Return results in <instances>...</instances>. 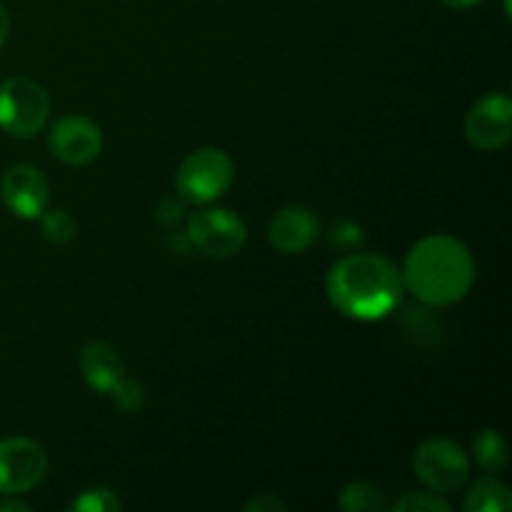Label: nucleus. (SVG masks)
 Wrapping results in <instances>:
<instances>
[{
    "label": "nucleus",
    "mask_w": 512,
    "mask_h": 512,
    "mask_svg": "<svg viewBox=\"0 0 512 512\" xmlns=\"http://www.w3.org/2000/svg\"><path fill=\"white\" fill-rule=\"evenodd\" d=\"M325 293L330 305L345 318L373 323L398 308L405 283L393 260L378 253H353L328 270Z\"/></svg>",
    "instance_id": "obj_1"
},
{
    "label": "nucleus",
    "mask_w": 512,
    "mask_h": 512,
    "mask_svg": "<svg viewBox=\"0 0 512 512\" xmlns=\"http://www.w3.org/2000/svg\"><path fill=\"white\" fill-rule=\"evenodd\" d=\"M405 290L430 308L460 303L475 283V258L453 235H428L410 248L403 265Z\"/></svg>",
    "instance_id": "obj_2"
},
{
    "label": "nucleus",
    "mask_w": 512,
    "mask_h": 512,
    "mask_svg": "<svg viewBox=\"0 0 512 512\" xmlns=\"http://www.w3.org/2000/svg\"><path fill=\"white\" fill-rule=\"evenodd\" d=\"M235 180V165L220 148L193 150L175 173V190L185 203L208 205L223 198Z\"/></svg>",
    "instance_id": "obj_3"
},
{
    "label": "nucleus",
    "mask_w": 512,
    "mask_h": 512,
    "mask_svg": "<svg viewBox=\"0 0 512 512\" xmlns=\"http://www.w3.org/2000/svg\"><path fill=\"white\" fill-rule=\"evenodd\" d=\"M50 118V98L43 85L30 78L0 83V130L13 138H33Z\"/></svg>",
    "instance_id": "obj_4"
},
{
    "label": "nucleus",
    "mask_w": 512,
    "mask_h": 512,
    "mask_svg": "<svg viewBox=\"0 0 512 512\" xmlns=\"http://www.w3.org/2000/svg\"><path fill=\"white\" fill-rule=\"evenodd\" d=\"M415 478L438 495L455 493L468 483L470 460L458 443L448 438H430L413 453Z\"/></svg>",
    "instance_id": "obj_5"
},
{
    "label": "nucleus",
    "mask_w": 512,
    "mask_h": 512,
    "mask_svg": "<svg viewBox=\"0 0 512 512\" xmlns=\"http://www.w3.org/2000/svg\"><path fill=\"white\" fill-rule=\"evenodd\" d=\"M188 238L208 258H233L248 240L243 218L225 208H203L190 215Z\"/></svg>",
    "instance_id": "obj_6"
},
{
    "label": "nucleus",
    "mask_w": 512,
    "mask_h": 512,
    "mask_svg": "<svg viewBox=\"0 0 512 512\" xmlns=\"http://www.w3.org/2000/svg\"><path fill=\"white\" fill-rule=\"evenodd\" d=\"M48 473L43 445L30 438L0 440V495H23Z\"/></svg>",
    "instance_id": "obj_7"
},
{
    "label": "nucleus",
    "mask_w": 512,
    "mask_h": 512,
    "mask_svg": "<svg viewBox=\"0 0 512 512\" xmlns=\"http://www.w3.org/2000/svg\"><path fill=\"white\" fill-rule=\"evenodd\" d=\"M465 138L478 150H503L512 140V100L505 93H488L465 115Z\"/></svg>",
    "instance_id": "obj_8"
},
{
    "label": "nucleus",
    "mask_w": 512,
    "mask_h": 512,
    "mask_svg": "<svg viewBox=\"0 0 512 512\" xmlns=\"http://www.w3.org/2000/svg\"><path fill=\"white\" fill-rule=\"evenodd\" d=\"M48 148L60 163L90 165L103 153V130L85 115H63L50 128Z\"/></svg>",
    "instance_id": "obj_9"
},
{
    "label": "nucleus",
    "mask_w": 512,
    "mask_h": 512,
    "mask_svg": "<svg viewBox=\"0 0 512 512\" xmlns=\"http://www.w3.org/2000/svg\"><path fill=\"white\" fill-rule=\"evenodd\" d=\"M0 195L13 215L23 220H38L50 203V183L35 165H13L3 173Z\"/></svg>",
    "instance_id": "obj_10"
},
{
    "label": "nucleus",
    "mask_w": 512,
    "mask_h": 512,
    "mask_svg": "<svg viewBox=\"0 0 512 512\" xmlns=\"http://www.w3.org/2000/svg\"><path fill=\"white\" fill-rule=\"evenodd\" d=\"M268 238L278 253L300 255L320 238V218L305 205L280 208L270 220Z\"/></svg>",
    "instance_id": "obj_11"
},
{
    "label": "nucleus",
    "mask_w": 512,
    "mask_h": 512,
    "mask_svg": "<svg viewBox=\"0 0 512 512\" xmlns=\"http://www.w3.org/2000/svg\"><path fill=\"white\" fill-rule=\"evenodd\" d=\"M80 370H83L85 383L95 393L103 395H108L125 375V365L120 360L118 350L113 345L103 343V340H93V343L83 345V350H80Z\"/></svg>",
    "instance_id": "obj_12"
},
{
    "label": "nucleus",
    "mask_w": 512,
    "mask_h": 512,
    "mask_svg": "<svg viewBox=\"0 0 512 512\" xmlns=\"http://www.w3.org/2000/svg\"><path fill=\"white\" fill-rule=\"evenodd\" d=\"M465 512H510L512 493L508 485L495 478H483L473 483L463 503Z\"/></svg>",
    "instance_id": "obj_13"
},
{
    "label": "nucleus",
    "mask_w": 512,
    "mask_h": 512,
    "mask_svg": "<svg viewBox=\"0 0 512 512\" xmlns=\"http://www.w3.org/2000/svg\"><path fill=\"white\" fill-rule=\"evenodd\" d=\"M473 458L485 473H503L510 463L508 445L503 435L493 428H483L473 438Z\"/></svg>",
    "instance_id": "obj_14"
},
{
    "label": "nucleus",
    "mask_w": 512,
    "mask_h": 512,
    "mask_svg": "<svg viewBox=\"0 0 512 512\" xmlns=\"http://www.w3.org/2000/svg\"><path fill=\"white\" fill-rule=\"evenodd\" d=\"M340 510L345 512H383L388 510L383 490L373 483H348L338 495Z\"/></svg>",
    "instance_id": "obj_15"
},
{
    "label": "nucleus",
    "mask_w": 512,
    "mask_h": 512,
    "mask_svg": "<svg viewBox=\"0 0 512 512\" xmlns=\"http://www.w3.org/2000/svg\"><path fill=\"white\" fill-rule=\"evenodd\" d=\"M38 220H40V233H43V238L55 245L70 243V240L75 238V233H78L75 218L63 208H53V210L45 208Z\"/></svg>",
    "instance_id": "obj_16"
},
{
    "label": "nucleus",
    "mask_w": 512,
    "mask_h": 512,
    "mask_svg": "<svg viewBox=\"0 0 512 512\" xmlns=\"http://www.w3.org/2000/svg\"><path fill=\"white\" fill-rule=\"evenodd\" d=\"M70 510L75 512H120L123 503L110 488H90L83 490L78 498L70 503Z\"/></svg>",
    "instance_id": "obj_17"
},
{
    "label": "nucleus",
    "mask_w": 512,
    "mask_h": 512,
    "mask_svg": "<svg viewBox=\"0 0 512 512\" xmlns=\"http://www.w3.org/2000/svg\"><path fill=\"white\" fill-rule=\"evenodd\" d=\"M108 395L113 398L115 408L123 410V413H138L145 403L143 385H140L135 378H128V375H123V380H120Z\"/></svg>",
    "instance_id": "obj_18"
},
{
    "label": "nucleus",
    "mask_w": 512,
    "mask_h": 512,
    "mask_svg": "<svg viewBox=\"0 0 512 512\" xmlns=\"http://www.w3.org/2000/svg\"><path fill=\"white\" fill-rule=\"evenodd\" d=\"M395 512H450L448 500L440 498L438 493H405L398 503L393 505Z\"/></svg>",
    "instance_id": "obj_19"
},
{
    "label": "nucleus",
    "mask_w": 512,
    "mask_h": 512,
    "mask_svg": "<svg viewBox=\"0 0 512 512\" xmlns=\"http://www.w3.org/2000/svg\"><path fill=\"white\" fill-rule=\"evenodd\" d=\"M285 510H288V505L273 493H258L255 498H250L248 503H245V512H285Z\"/></svg>",
    "instance_id": "obj_20"
},
{
    "label": "nucleus",
    "mask_w": 512,
    "mask_h": 512,
    "mask_svg": "<svg viewBox=\"0 0 512 512\" xmlns=\"http://www.w3.org/2000/svg\"><path fill=\"white\" fill-rule=\"evenodd\" d=\"M330 240H333L335 245H353V243L358 245L360 240H363V235L358 233V228H355L353 223H340L338 230H335L333 238Z\"/></svg>",
    "instance_id": "obj_21"
},
{
    "label": "nucleus",
    "mask_w": 512,
    "mask_h": 512,
    "mask_svg": "<svg viewBox=\"0 0 512 512\" xmlns=\"http://www.w3.org/2000/svg\"><path fill=\"white\" fill-rule=\"evenodd\" d=\"M8 500L0 503V512H30L28 503H20V500H13V495H5Z\"/></svg>",
    "instance_id": "obj_22"
},
{
    "label": "nucleus",
    "mask_w": 512,
    "mask_h": 512,
    "mask_svg": "<svg viewBox=\"0 0 512 512\" xmlns=\"http://www.w3.org/2000/svg\"><path fill=\"white\" fill-rule=\"evenodd\" d=\"M8 35H10V15H8V10L0 5V48L5 45Z\"/></svg>",
    "instance_id": "obj_23"
},
{
    "label": "nucleus",
    "mask_w": 512,
    "mask_h": 512,
    "mask_svg": "<svg viewBox=\"0 0 512 512\" xmlns=\"http://www.w3.org/2000/svg\"><path fill=\"white\" fill-rule=\"evenodd\" d=\"M440 3H443L445 8L468 10V8H475V5H480V3H483V0H440Z\"/></svg>",
    "instance_id": "obj_24"
}]
</instances>
